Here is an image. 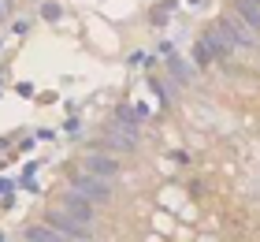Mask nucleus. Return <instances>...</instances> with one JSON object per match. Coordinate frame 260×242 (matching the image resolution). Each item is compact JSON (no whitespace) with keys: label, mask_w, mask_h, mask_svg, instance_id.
<instances>
[{"label":"nucleus","mask_w":260,"mask_h":242,"mask_svg":"<svg viewBox=\"0 0 260 242\" xmlns=\"http://www.w3.org/2000/svg\"><path fill=\"white\" fill-rule=\"evenodd\" d=\"M45 224H49L56 235H63L67 242H89L93 238V227L71 220V216H63V212H49V220H45Z\"/></svg>","instance_id":"obj_1"},{"label":"nucleus","mask_w":260,"mask_h":242,"mask_svg":"<svg viewBox=\"0 0 260 242\" xmlns=\"http://www.w3.org/2000/svg\"><path fill=\"white\" fill-rule=\"evenodd\" d=\"M71 190H75V194H82V198H86V201H93V205L112 198V186L104 183V179H97V175H86V172H78L75 179H71Z\"/></svg>","instance_id":"obj_2"},{"label":"nucleus","mask_w":260,"mask_h":242,"mask_svg":"<svg viewBox=\"0 0 260 242\" xmlns=\"http://www.w3.org/2000/svg\"><path fill=\"white\" fill-rule=\"evenodd\" d=\"M219 22H223V26L231 30L234 45H256V41H260V30L253 26L249 19H242V15H238V11H234V8H231V11H227V15H223Z\"/></svg>","instance_id":"obj_3"},{"label":"nucleus","mask_w":260,"mask_h":242,"mask_svg":"<svg viewBox=\"0 0 260 242\" xmlns=\"http://www.w3.org/2000/svg\"><path fill=\"white\" fill-rule=\"evenodd\" d=\"M60 212L71 216V220H78V224H86V227H93V201H86L75 190H67L60 198Z\"/></svg>","instance_id":"obj_4"},{"label":"nucleus","mask_w":260,"mask_h":242,"mask_svg":"<svg viewBox=\"0 0 260 242\" xmlns=\"http://www.w3.org/2000/svg\"><path fill=\"white\" fill-rule=\"evenodd\" d=\"M78 172H86V175H97V179H115L119 175V160H112V156H101V153H89V156H82V168Z\"/></svg>","instance_id":"obj_5"},{"label":"nucleus","mask_w":260,"mask_h":242,"mask_svg":"<svg viewBox=\"0 0 260 242\" xmlns=\"http://www.w3.org/2000/svg\"><path fill=\"white\" fill-rule=\"evenodd\" d=\"M208 45V52H212V60H227V52L234 48V38H231V30L223 26V22H216V26H212L205 38H201Z\"/></svg>","instance_id":"obj_6"},{"label":"nucleus","mask_w":260,"mask_h":242,"mask_svg":"<svg viewBox=\"0 0 260 242\" xmlns=\"http://www.w3.org/2000/svg\"><path fill=\"white\" fill-rule=\"evenodd\" d=\"M104 142H108L112 149H134V145H138V130L123 127V123H112L108 130H104Z\"/></svg>","instance_id":"obj_7"},{"label":"nucleus","mask_w":260,"mask_h":242,"mask_svg":"<svg viewBox=\"0 0 260 242\" xmlns=\"http://www.w3.org/2000/svg\"><path fill=\"white\" fill-rule=\"evenodd\" d=\"M26 242H67V238L56 235L49 224H34V227H26Z\"/></svg>","instance_id":"obj_8"},{"label":"nucleus","mask_w":260,"mask_h":242,"mask_svg":"<svg viewBox=\"0 0 260 242\" xmlns=\"http://www.w3.org/2000/svg\"><path fill=\"white\" fill-rule=\"evenodd\" d=\"M141 116H145V108H141V104H138V108H130V104H123L119 112H115V119H119L123 127H134V130H138V119H141Z\"/></svg>","instance_id":"obj_9"},{"label":"nucleus","mask_w":260,"mask_h":242,"mask_svg":"<svg viewBox=\"0 0 260 242\" xmlns=\"http://www.w3.org/2000/svg\"><path fill=\"white\" fill-rule=\"evenodd\" d=\"M234 11H238V15H242V19H249V22H253V26L260 30V8L253 4V0H234Z\"/></svg>","instance_id":"obj_10"},{"label":"nucleus","mask_w":260,"mask_h":242,"mask_svg":"<svg viewBox=\"0 0 260 242\" xmlns=\"http://www.w3.org/2000/svg\"><path fill=\"white\" fill-rule=\"evenodd\" d=\"M208 60H212L208 45H205V41H197V45H193V64H197V67H208Z\"/></svg>","instance_id":"obj_11"},{"label":"nucleus","mask_w":260,"mask_h":242,"mask_svg":"<svg viewBox=\"0 0 260 242\" xmlns=\"http://www.w3.org/2000/svg\"><path fill=\"white\" fill-rule=\"evenodd\" d=\"M168 67H171V75L179 78V82H186V78H190V71H186V64H182V60H168Z\"/></svg>","instance_id":"obj_12"},{"label":"nucleus","mask_w":260,"mask_h":242,"mask_svg":"<svg viewBox=\"0 0 260 242\" xmlns=\"http://www.w3.org/2000/svg\"><path fill=\"white\" fill-rule=\"evenodd\" d=\"M41 11H45V19H60V8H56V4H45Z\"/></svg>","instance_id":"obj_13"},{"label":"nucleus","mask_w":260,"mask_h":242,"mask_svg":"<svg viewBox=\"0 0 260 242\" xmlns=\"http://www.w3.org/2000/svg\"><path fill=\"white\" fill-rule=\"evenodd\" d=\"M8 11H11V0H0V19H4Z\"/></svg>","instance_id":"obj_14"},{"label":"nucleus","mask_w":260,"mask_h":242,"mask_svg":"<svg viewBox=\"0 0 260 242\" xmlns=\"http://www.w3.org/2000/svg\"><path fill=\"white\" fill-rule=\"evenodd\" d=\"M0 242H4V238H0Z\"/></svg>","instance_id":"obj_15"},{"label":"nucleus","mask_w":260,"mask_h":242,"mask_svg":"<svg viewBox=\"0 0 260 242\" xmlns=\"http://www.w3.org/2000/svg\"><path fill=\"white\" fill-rule=\"evenodd\" d=\"M256 4H260V0H256Z\"/></svg>","instance_id":"obj_16"}]
</instances>
